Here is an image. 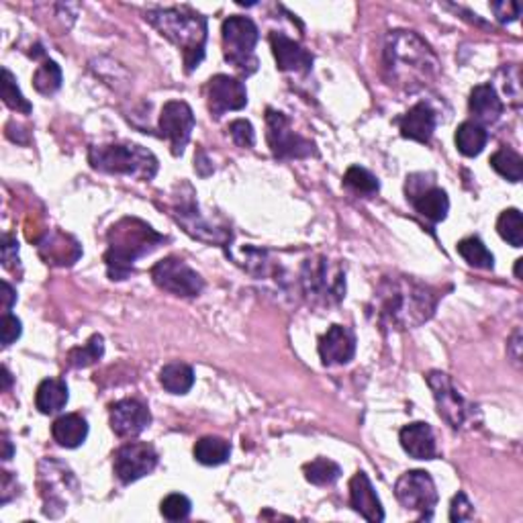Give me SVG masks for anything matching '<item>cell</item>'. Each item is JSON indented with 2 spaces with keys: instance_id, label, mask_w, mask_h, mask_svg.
Wrapping results in <instances>:
<instances>
[{
  "instance_id": "obj_1",
  "label": "cell",
  "mask_w": 523,
  "mask_h": 523,
  "mask_svg": "<svg viewBox=\"0 0 523 523\" xmlns=\"http://www.w3.org/2000/svg\"><path fill=\"white\" fill-rule=\"evenodd\" d=\"M438 301L436 288L417 283L415 278H384L376 291V313L384 325L412 329L431 319Z\"/></svg>"
},
{
  "instance_id": "obj_2",
  "label": "cell",
  "mask_w": 523,
  "mask_h": 523,
  "mask_svg": "<svg viewBox=\"0 0 523 523\" xmlns=\"http://www.w3.org/2000/svg\"><path fill=\"white\" fill-rule=\"evenodd\" d=\"M384 63L391 72V80L409 91L430 84V80L438 74L436 53L413 31H395L389 35Z\"/></svg>"
},
{
  "instance_id": "obj_3",
  "label": "cell",
  "mask_w": 523,
  "mask_h": 523,
  "mask_svg": "<svg viewBox=\"0 0 523 523\" xmlns=\"http://www.w3.org/2000/svg\"><path fill=\"white\" fill-rule=\"evenodd\" d=\"M107 241L109 247L104 254L107 275L111 280H125L133 272V264L154 252L166 237L138 217H125L112 225Z\"/></svg>"
},
{
  "instance_id": "obj_4",
  "label": "cell",
  "mask_w": 523,
  "mask_h": 523,
  "mask_svg": "<svg viewBox=\"0 0 523 523\" xmlns=\"http://www.w3.org/2000/svg\"><path fill=\"white\" fill-rule=\"evenodd\" d=\"M146 21L179 47L187 72L199 68L207 45V19L203 15L190 9H151L146 13Z\"/></svg>"
},
{
  "instance_id": "obj_5",
  "label": "cell",
  "mask_w": 523,
  "mask_h": 523,
  "mask_svg": "<svg viewBox=\"0 0 523 523\" xmlns=\"http://www.w3.org/2000/svg\"><path fill=\"white\" fill-rule=\"evenodd\" d=\"M88 160L94 170L104 174H123L135 180H151L158 174V158L138 143L92 146Z\"/></svg>"
},
{
  "instance_id": "obj_6",
  "label": "cell",
  "mask_w": 523,
  "mask_h": 523,
  "mask_svg": "<svg viewBox=\"0 0 523 523\" xmlns=\"http://www.w3.org/2000/svg\"><path fill=\"white\" fill-rule=\"evenodd\" d=\"M221 35L225 60H228L239 74L252 76L257 70V58L254 50L257 45V39H260V31H257L256 23L247 17L233 15V17L223 21Z\"/></svg>"
},
{
  "instance_id": "obj_7",
  "label": "cell",
  "mask_w": 523,
  "mask_h": 523,
  "mask_svg": "<svg viewBox=\"0 0 523 523\" xmlns=\"http://www.w3.org/2000/svg\"><path fill=\"white\" fill-rule=\"evenodd\" d=\"M301 283L305 295L319 305L340 303L345 295L344 270L321 256L303 264Z\"/></svg>"
},
{
  "instance_id": "obj_8",
  "label": "cell",
  "mask_w": 523,
  "mask_h": 523,
  "mask_svg": "<svg viewBox=\"0 0 523 523\" xmlns=\"http://www.w3.org/2000/svg\"><path fill=\"white\" fill-rule=\"evenodd\" d=\"M425 381H428L433 399H436L438 413L444 417L454 430H462L466 425H472L477 421V417H474L477 415V407L470 405L469 401L458 392L452 378L446 373L433 370V373H428Z\"/></svg>"
},
{
  "instance_id": "obj_9",
  "label": "cell",
  "mask_w": 523,
  "mask_h": 523,
  "mask_svg": "<svg viewBox=\"0 0 523 523\" xmlns=\"http://www.w3.org/2000/svg\"><path fill=\"white\" fill-rule=\"evenodd\" d=\"M266 140L276 160H303L317 154L315 143L293 131L288 117L275 109L266 111Z\"/></svg>"
},
{
  "instance_id": "obj_10",
  "label": "cell",
  "mask_w": 523,
  "mask_h": 523,
  "mask_svg": "<svg viewBox=\"0 0 523 523\" xmlns=\"http://www.w3.org/2000/svg\"><path fill=\"white\" fill-rule=\"evenodd\" d=\"M395 495L407 511L420 513V519L433 518V509H436L438 503V490L430 472L409 470L401 474L395 485Z\"/></svg>"
},
{
  "instance_id": "obj_11",
  "label": "cell",
  "mask_w": 523,
  "mask_h": 523,
  "mask_svg": "<svg viewBox=\"0 0 523 523\" xmlns=\"http://www.w3.org/2000/svg\"><path fill=\"white\" fill-rule=\"evenodd\" d=\"M151 280L162 291L192 299L203 293L205 283L197 270H192L187 262L179 257H164L151 268Z\"/></svg>"
},
{
  "instance_id": "obj_12",
  "label": "cell",
  "mask_w": 523,
  "mask_h": 523,
  "mask_svg": "<svg viewBox=\"0 0 523 523\" xmlns=\"http://www.w3.org/2000/svg\"><path fill=\"white\" fill-rule=\"evenodd\" d=\"M115 474L123 485L140 480L154 472L158 466V452L146 441H129L115 452Z\"/></svg>"
},
{
  "instance_id": "obj_13",
  "label": "cell",
  "mask_w": 523,
  "mask_h": 523,
  "mask_svg": "<svg viewBox=\"0 0 523 523\" xmlns=\"http://www.w3.org/2000/svg\"><path fill=\"white\" fill-rule=\"evenodd\" d=\"M174 219L179 221L184 231L189 233L199 241H205V244H215L219 247H228L231 244V229L229 228H217V225L208 223L203 215H200L199 207L195 200L180 199L179 203L172 207Z\"/></svg>"
},
{
  "instance_id": "obj_14",
  "label": "cell",
  "mask_w": 523,
  "mask_h": 523,
  "mask_svg": "<svg viewBox=\"0 0 523 523\" xmlns=\"http://www.w3.org/2000/svg\"><path fill=\"white\" fill-rule=\"evenodd\" d=\"M160 131L162 138L170 141L172 154L182 156L184 148L189 146L192 129H195V112L184 101H168L160 115Z\"/></svg>"
},
{
  "instance_id": "obj_15",
  "label": "cell",
  "mask_w": 523,
  "mask_h": 523,
  "mask_svg": "<svg viewBox=\"0 0 523 523\" xmlns=\"http://www.w3.org/2000/svg\"><path fill=\"white\" fill-rule=\"evenodd\" d=\"M207 104L215 119L229 111H241L247 104L246 84L237 78L217 74L207 84Z\"/></svg>"
},
{
  "instance_id": "obj_16",
  "label": "cell",
  "mask_w": 523,
  "mask_h": 523,
  "mask_svg": "<svg viewBox=\"0 0 523 523\" xmlns=\"http://www.w3.org/2000/svg\"><path fill=\"white\" fill-rule=\"evenodd\" d=\"M407 199L412 200L415 211L431 223L444 221L450 211L448 192L440 187H423V180H417V174L407 179Z\"/></svg>"
},
{
  "instance_id": "obj_17",
  "label": "cell",
  "mask_w": 523,
  "mask_h": 523,
  "mask_svg": "<svg viewBox=\"0 0 523 523\" xmlns=\"http://www.w3.org/2000/svg\"><path fill=\"white\" fill-rule=\"evenodd\" d=\"M151 423L150 409L138 399H123L111 405V430L119 438H135Z\"/></svg>"
},
{
  "instance_id": "obj_18",
  "label": "cell",
  "mask_w": 523,
  "mask_h": 523,
  "mask_svg": "<svg viewBox=\"0 0 523 523\" xmlns=\"http://www.w3.org/2000/svg\"><path fill=\"white\" fill-rule=\"evenodd\" d=\"M356 354V337L344 325H332L319 340V358L325 366L348 364Z\"/></svg>"
},
{
  "instance_id": "obj_19",
  "label": "cell",
  "mask_w": 523,
  "mask_h": 523,
  "mask_svg": "<svg viewBox=\"0 0 523 523\" xmlns=\"http://www.w3.org/2000/svg\"><path fill=\"white\" fill-rule=\"evenodd\" d=\"M270 45L280 72H296V74L311 72L313 55L301 44H296L295 39L275 31V34H270Z\"/></svg>"
},
{
  "instance_id": "obj_20",
  "label": "cell",
  "mask_w": 523,
  "mask_h": 523,
  "mask_svg": "<svg viewBox=\"0 0 523 523\" xmlns=\"http://www.w3.org/2000/svg\"><path fill=\"white\" fill-rule=\"evenodd\" d=\"M350 505L354 507V511L360 513L362 518L368 521H384L381 499L376 497V490L366 477V472L360 470L354 474V479L350 480Z\"/></svg>"
},
{
  "instance_id": "obj_21",
  "label": "cell",
  "mask_w": 523,
  "mask_h": 523,
  "mask_svg": "<svg viewBox=\"0 0 523 523\" xmlns=\"http://www.w3.org/2000/svg\"><path fill=\"white\" fill-rule=\"evenodd\" d=\"M401 135L407 140L430 143L433 131H436V112L425 102H417L415 107L409 109L403 117L397 119Z\"/></svg>"
},
{
  "instance_id": "obj_22",
  "label": "cell",
  "mask_w": 523,
  "mask_h": 523,
  "mask_svg": "<svg viewBox=\"0 0 523 523\" xmlns=\"http://www.w3.org/2000/svg\"><path fill=\"white\" fill-rule=\"evenodd\" d=\"M399 440L405 452L412 458H415V460H433L438 454L433 431L430 425L423 421L405 425V428L399 433Z\"/></svg>"
},
{
  "instance_id": "obj_23",
  "label": "cell",
  "mask_w": 523,
  "mask_h": 523,
  "mask_svg": "<svg viewBox=\"0 0 523 523\" xmlns=\"http://www.w3.org/2000/svg\"><path fill=\"white\" fill-rule=\"evenodd\" d=\"M469 109L480 123H495L503 115V101L490 84H479L472 88Z\"/></svg>"
},
{
  "instance_id": "obj_24",
  "label": "cell",
  "mask_w": 523,
  "mask_h": 523,
  "mask_svg": "<svg viewBox=\"0 0 523 523\" xmlns=\"http://www.w3.org/2000/svg\"><path fill=\"white\" fill-rule=\"evenodd\" d=\"M52 436L62 448H78L88 438V423L82 415L66 413L53 421Z\"/></svg>"
},
{
  "instance_id": "obj_25",
  "label": "cell",
  "mask_w": 523,
  "mask_h": 523,
  "mask_svg": "<svg viewBox=\"0 0 523 523\" xmlns=\"http://www.w3.org/2000/svg\"><path fill=\"white\" fill-rule=\"evenodd\" d=\"M68 384L62 378H47L37 386L35 405L44 415L60 413L68 405Z\"/></svg>"
},
{
  "instance_id": "obj_26",
  "label": "cell",
  "mask_w": 523,
  "mask_h": 523,
  "mask_svg": "<svg viewBox=\"0 0 523 523\" xmlns=\"http://www.w3.org/2000/svg\"><path fill=\"white\" fill-rule=\"evenodd\" d=\"M489 133L487 129L474 123V121H464V123L456 129V148L466 158L479 156L482 150L487 148Z\"/></svg>"
},
{
  "instance_id": "obj_27",
  "label": "cell",
  "mask_w": 523,
  "mask_h": 523,
  "mask_svg": "<svg viewBox=\"0 0 523 523\" xmlns=\"http://www.w3.org/2000/svg\"><path fill=\"white\" fill-rule=\"evenodd\" d=\"M160 384L172 395H187L195 384V370L182 362H172L160 370Z\"/></svg>"
},
{
  "instance_id": "obj_28",
  "label": "cell",
  "mask_w": 523,
  "mask_h": 523,
  "mask_svg": "<svg viewBox=\"0 0 523 523\" xmlns=\"http://www.w3.org/2000/svg\"><path fill=\"white\" fill-rule=\"evenodd\" d=\"M231 446L228 440L207 436L200 438L195 444V460L203 466H219L229 460Z\"/></svg>"
},
{
  "instance_id": "obj_29",
  "label": "cell",
  "mask_w": 523,
  "mask_h": 523,
  "mask_svg": "<svg viewBox=\"0 0 523 523\" xmlns=\"http://www.w3.org/2000/svg\"><path fill=\"white\" fill-rule=\"evenodd\" d=\"M458 254H460L466 262L474 268L480 270H493L495 268V257L489 252L487 246L482 244L479 237H466L462 241H458Z\"/></svg>"
},
{
  "instance_id": "obj_30",
  "label": "cell",
  "mask_w": 523,
  "mask_h": 523,
  "mask_svg": "<svg viewBox=\"0 0 523 523\" xmlns=\"http://www.w3.org/2000/svg\"><path fill=\"white\" fill-rule=\"evenodd\" d=\"M490 166L509 182H519L523 176V160L511 148H501L490 156Z\"/></svg>"
},
{
  "instance_id": "obj_31",
  "label": "cell",
  "mask_w": 523,
  "mask_h": 523,
  "mask_svg": "<svg viewBox=\"0 0 523 523\" xmlns=\"http://www.w3.org/2000/svg\"><path fill=\"white\" fill-rule=\"evenodd\" d=\"M104 354V340L102 335L94 334L91 340H88L84 345H78V348H72L68 352V364L72 368H86L96 364L102 358Z\"/></svg>"
},
{
  "instance_id": "obj_32",
  "label": "cell",
  "mask_w": 523,
  "mask_h": 523,
  "mask_svg": "<svg viewBox=\"0 0 523 523\" xmlns=\"http://www.w3.org/2000/svg\"><path fill=\"white\" fill-rule=\"evenodd\" d=\"M305 479H307L311 485L317 487H327L334 485V482L342 477V469L329 458H315V460L305 464Z\"/></svg>"
},
{
  "instance_id": "obj_33",
  "label": "cell",
  "mask_w": 523,
  "mask_h": 523,
  "mask_svg": "<svg viewBox=\"0 0 523 523\" xmlns=\"http://www.w3.org/2000/svg\"><path fill=\"white\" fill-rule=\"evenodd\" d=\"M497 231L507 244L513 247L523 246V219L519 208H507L501 215H499L497 221Z\"/></svg>"
},
{
  "instance_id": "obj_34",
  "label": "cell",
  "mask_w": 523,
  "mask_h": 523,
  "mask_svg": "<svg viewBox=\"0 0 523 523\" xmlns=\"http://www.w3.org/2000/svg\"><path fill=\"white\" fill-rule=\"evenodd\" d=\"M34 86L35 91L44 96H52L53 92H58L62 86V70L58 63L53 60H45L42 66L35 70Z\"/></svg>"
},
{
  "instance_id": "obj_35",
  "label": "cell",
  "mask_w": 523,
  "mask_h": 523,
  "mask_svg": "<svg viewBox=\"0 0 523 523\" xmlns=\"http://www.w3.org/2000/svg\"><path fill=\"white\" fill-rule=\"evenodd\" d=\"M344 184L360 192V195H374V192H378V189H381V182H378L376 176L360 166H352L350 170L345 172Z\"/></svg>"
},
{
  "instance_id": "obj_36",
  "label": "cell",
  "mask_w": 523,
  "mask_h": 523,
  "mask_svg": "<svg viewBox=\"0 0 523 523\" xmlns=\"http://www.w3.org/2000/svg\"><path fill=\"white\" fill-rule=\"evenodd\" d=\"M3 101L9 109L17 111V112H25L29 115L31 112V104L25 99V96L21 94L17 82H15V76L11 74V70H3Z\"/></svg>"
},
{
  "instance_id": "obj_37",
  "label": "cell",
  "mask_w": 523,
  "mask_h": 523,
  "mask_svg": "<svg viewBox=\"0 0 523 523\" xmlns=\"http://www.w3.org/2000/svg\"><path fill=\"white\" fill-rule=\"evenodd\" d=\"M190 509H192L190 499L180 495V493L168 495L162 501V505H160V513H162L168 521L187 519L190 515Z\"/></svg>"
},
{
  "instance_id": "obj_38",
  "label": "cell",
  "mask_w": 523,
  "mask_h": 523,
  "mask_svg": "<svg viewBox=\"0 0 523 523\" xmlns=\"http://www.w3.org/2000/svg\"><path fill=\"white\" fill-rule=\"evenodd\" d=\"M229 135H231V140L236 141V146H239V148H252L254 143H256L254 127L246 119L231 121V123H229Z\"/></svg>"
},
{
  "instance_id": "obj_39",
  "label": "cell",
  "mask_w": 523,
  "mask_h": 523,
  "mask_svg": "<svg viewBox=\"0 0 523 523\" xmlns=\"http://www.w3.org/2000/svg\"><path fill=\"white\" fill-rule=\"evenodd\" d=\"M474 515V507L464 493H458L450 505V521H469Z\"/></svg>"
},
{
  "instance_id": "obj_40",
  "label": "cell",
  "mask_w": 523,
  "mask_h": 523,
  "mask_svg": "<svg viewBox=\"0 0 523 523\" xmlns=\"http://www.w3.org/2000/svg\"><path fill=\"white\" fill-rule=\"evenodd\" d=\"M490 9H493L499 23L518 21L519 13H521L519 3H515V0H501V3H493L490 5Z\"/></svg>"
},
{
  "instance_id": "obj_41",
  "label": "cell",
  "mask_w": 523,
  "mask_h": 523,
  "mask_svg": "<svg viewBox=\"0 0 523 523\" xmlns=\"http://www.w3.org/2000/svg\"><path fill=\"white\" fill-rule=\"evenodd\" d=\"M0 332H3V345L5 348H9L13 342H17L21 337V321L11 315V313H5L3 315V324H0Z\"/></svg>"
},
{
  "instance_id": "obj_42",
  "label": "cell",
  "mask_w": 523,
  "mask_h": 523,
  "mask_svg": "<svg viewBox=\"0 0 523 523\" xmlns=\"http://www.w3.org/2000/svg\"><path fill=\"white\" fill-rule=\"evenodd\" d=\"M3 262L6 268H13V262H19V244L13 236L3 237Z\"/></svg>"
},
{
  "instance_id": "obj_43",
  "label": "cell",
  "mask_w": 523,
  "mask_h": 523,
  "mask_svg": "<svg viewBox=\"0 0 523 523\" xmlns=\"http://www.w3.org/2000/svg\"><path fill=\"white\" fill-rule=\"evenodd\" d=\"M0 288H3V313H9L11 309H13V305H15V301H17V295H15V288L6 283V280H3V283H0Z\"/></svg>"
},
{
  "instance_id": "obj_44",
  "label": "cell",
  "mask_w": 523,
  "mask_h": 523,
  "mask_svg": "<svg viewBox=\"0 0 523 523\" xmlns=\"http://www.w3.org/2000/svg\"><path fill=\"white\" fill-rule=\"evenodd\" d=\"M509 348L515 350L513 362H515V364H519V360H521V354H519V348H521V334H519V332L513 334V340H511V344H509Z\"/></svg>"
},
{
  "instance_id": "obj_45",
  "label": "cell",
  "mask_w": 523,
  "mask_h": 523,
  "mask_svg": "<svg viewBox=\"0 0 523 523\" xmlns=\"http://www.w3.org/2000/svg\"><path fill=\"white\" fill-rule=\"evenodd\" d=\"M3 446H5V454H3V458H5V460H11V456H13V446H11L9 438H3Z\"/></svg>"
},
{
  "instance_id": "obj_46",
  "label": "cell",
  "mask_w": 523,
  "mask_h": 523,
  "mask_svg": "<svg viewBox=\"0 0 523 523\" xmlns=\"http://www.w3.org/2000/svg\"><path fill=\"white\" fill-rule=\"evenodd\" d=\"M3 381H5V383H3V389L6 391V389H9V386H11V383H13V376H11L9 368H6V366L3 368Z\"/></svg>"
},
{
  "instance_id": "obj_47",
  "label": "cell",
  "mask_w": 523,
  "mask_h": 523,
  "mask_svg": "<svg viewBox=\"0 0 523 523\" xmlns=\"http://www.w3.org/2000/svg\"><path fill=\"white\" fill-rule=\"evenodd\" d=\"M521 264H523V260L519 257V260L515 262V278H521Z\"/></svg>"
}]
</instances>
